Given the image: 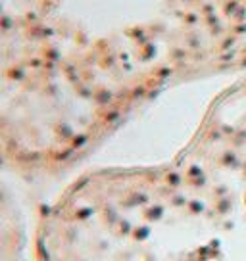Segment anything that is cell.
I'll return each mask as SVG.
<instances>
[{"label": "cell", "mask_w": 246, "mask_h": 261, "mask_svg": "<svg viewBox=\"0 0 246 261\" xmlns=\"http://www.w3.org/2000/svg\"><path fill=\"white\" fill-rule=\"evenodd\" d=\"M246 67V0H0V167L58 171L148 100Z\"/></svg>", "instance_id": "6da1fadb"}]
</instances>
